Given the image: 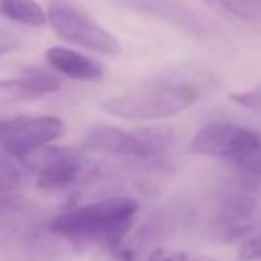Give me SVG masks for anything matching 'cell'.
<instances>
[{
    "mask_svg": "<svg viewBox=\"0 0 261 261\" xmlns=\"http://www.w3.org/2000/svg\"><path fill=\"white\" fill-rule=\"evenodd\" d=\"M139 212L132 197L112 196L96 203L69 208L50 219V231L75 245H98L112 254L126 242Z\"/></svg>",
    "mask_w": 261,
    "mask_h": 261,
    "instance_id": "obj_1",
    "label": "cell"
},
{
    "mask_svg": "<svg viewBox=\"0 0 261 261\" xmlns=\"http://www.w3.org/2000/svg\"><path fill=\"white\" fill-rule=\"evenodd\" d=\"M45 212L18 190H0V258L6 261H59L62 244Z\"/></svg>",
    "mask_w": 261,
    "mask_h": 261,
    "instance_id": "obj_2",
    "label": "cell"
},
{
    "mask_svg": "<svg viewBox=\"0 0 261 261\" xmlns=\"http://www.w3.org/2000/svg\"><path fill=\"white\" fill-rule=\"evenodd\" d=\"M201 98V91L192 82L155 80L103 103L110 116L132 121H158L178 116Z\"/></svg>",
    "mask_w": 261,
    "mask_h": 261,
    "instance_id": "obj_3",
    "label": "cell"
},
{
    "mask_svg": "<svg viewBox=\"0 0 261 261\" xmlns=\"http://www.w3.org/2000/svg\"><path fill=\"white\" fill-rule=\"evenodd\" d=\"M190 153L224 158L242 174L261 176V137L251 128L227 121L208 123L190 141Z\"/></svg>",
    "mask_w": 261,
    "mask_h": 261,
    "instance_id": "obj_4",
    "label": "cell"
},
{
    "mask_svg": "<svg viewBox=\"0 0 261 261\" xmlns=\"http://www.w3.org/2000/svg\"><path fill=\"white\" fill-rule=\"evenodd\" d=\"M21 162L38 172L36 185L41 190L71 189L82 183L98 181L105 176L100 164L87 160L75 149L59 146H45Z\"/></svg>",
    "mask_w": 261,
    "mask_h": 261,
    "instance_id": "obj_5",
    "label": "cell"
},
{
    "mask_svg": "<svg viewBox=\"0 0 261 261\" xmlns=\"http://www.w3.org/2000/svg\"><path fill=\"white\" fill-rule=\"evenodd\" d=\"M46 23L64 41L82 46L107 57H117L123 52L119 39L101 27L82 6L71 0H48Z\"/></svg>",
    "mask_w": 261,
    "mask_h": 261,
    "instance_id": "obj_6",
    "label": "cell"
},
{
    "mask_svg": "<svg viewBox=\"0 0 261 261\" xmlns=\"http://www.w3.org/2000/svg\"><path fill=\"white\" fill-rule=\"evenodd\" d=\"M64 132L62 119L55 116H18L0 121V146L9 156L23 160L48 146Z\"/></svg>",
    "mask_w": 261,
    "mask_h": 261,
    "instance_id": "obj_7",
    "label": "cell"
},
{
    "mask_svg": "<svg viewBox=\"0 0 261 261\" xmlns=\"http://www.w3.org/2000/svg\"><path fill=\"white\" fill-rule=\"evenodd\" d=\"M123 6L132 7L137 13L148 14L192 36H203L206 23L194 9L179 0H119Z\"/></svg>",
    "mask_w": 261,
    "mask_h": 261,
    "instance_id": "obj_8",
    "label": "cell"
},
{
    "mask_svg": "<svg viewBox=\"0 0 261 261\" xmlns=\"http://www.w3.org/2000/svg\"><path fill=\"white\" fill-rule=\"evenodd\" d=\"M84 148L105 155L146 160V151L135 134L112 124H94L84 141Z\"/></svg>",
    "mask_w": 261,
    "mask_h": 261,
    "instance_id": "obj_9",
    "label": "cell"
},
{
    "mask_svg": "<svg viewBox=\"0 0 261 261\" xmlns=\"http://www.w3.org/2000/svg\"><path fill=\"white\" fill-rule=\"evenodd\" d=\"M61 89V82L45 71H29L18 79L0 80V107L43 98Z\"/></svg>",
    "mask_w": 261,
    "mask_h": 261,
    "instance_id": "obj_10",
    "label": "cell"
},
{
    "mask_svg": "<svg viewBox=\"0 0 261 261\" xmlns=\"http://www.w3.org/2000/svg\"><path fill=\"white\" fill-rule=\"evenodd\" d=\"M256 210H258V201L251 194H237L224 201L215 217L217 229L222 231L220 238L234 240V238H240L242 234H247L251 231V226L244 222L254 217Z\"/></svg>",
    "mask_w": 261,
    "mask_h": 261,
    "instance_id": "obj_11",
    "label": "cell"
},
{
    "mask_svg": "<svg viewBox=\"0 0 261 261\" xmlns=\"http://www.w3.org/2000/svg\"><path fill=\"white\" fill-rule=\"evenodd\" d=\"M45 59L55 71L68 79L94 82V80H100L105 73L103 64L66 46H50L45 52Z\"/></svg>",
    "mask_w": 261,
    "mask_h": 261,
    "instance_id": "obj_12",
    "label": "cell"
},
{
    "mask_svg": "<svg viewBox=\"0 0 261 261\" xmlns=\"http://www.w3.org/2000/svg\"><path fill=\"white\" fill-rule=\"evenodd\" d=\"M0 14L11 21L34 29L46 25V13L38 0H0Z\"/></svg>",
    "mask_w": 261,
    "mask_h": 261,
    "instance_id": "obj_13",
    "label": "cell"
},
{
    "mask_svg": "<svg viewBox=\"0 0 261 261\" xmlns=\"http://www.w3.org/2000/svg\"><path fill=\"white\" fill-rule=\"evenodd\" d=\"M229 100L240 107H245V109L261 112V86L252 87V89L229 93Z\"/></svg>",
    "mask_w": 261,
    "mask_h": 261,
    "instance_id": "obj_14",
    "label": "cell"
},
{
    "mask_svg": "<svg viewBox=\"0 0 261 261\" xmlns=\"http://www.w3.org/2000/svg\"><path fill=\"white\" fill-rule=\"evenodd\" d=\"M238 258L242 261H256L261 259V237H254L244 242L238 249Z\"/></svg>",
    "mask_w": 261,
    "mask_h": 261,
    "instance_id": "obj_15",
    "label": "cell"
},
{
    "mask_svg": "<svg viewBox=\"0 0 261 261\" xmlns=\"http://www.w3.org/2000/svg\"><path fill=\"white\" fill-rule=\"evenodd\" d=\"M21 46V39L18 34L0 27V57L14 52Z\"/></svg>",
    "mask_w": 261,
    "mask_h": 261,
    "instance_id": "obj_16",
    "label": "cell"
},
{
    "mask_svg": "<svg viewBox=\"0 0 261 261\" xmlns=\"http://www.w3.org/2000/svg\"><path fill=\"white\" fill-rule=\"evenodd\" d=\"M148 261H189V258L183 252L167 251V249H155L151 252V256L148 258Z\"/></svg>",
    "mask_w": 261,
    "mask_h": 261,
    "instance_id": "obj_17",
    "label": "cell"
},
{
    "mask_svg": "<svg viewBox=\"0 0 261 261\" xmlns=\"http://www.w3.org/2000/svg\"><path fill=\"white\" fill-rule=\"evenodd\" d=\"M244 2H247V4H249V2H261V0H244Z\"/></svg>",
    "mask_w": 261,
    "mask_h": 261,
    "instance_id": "obj_18",
    "label": "cell"
}]
</instances>
